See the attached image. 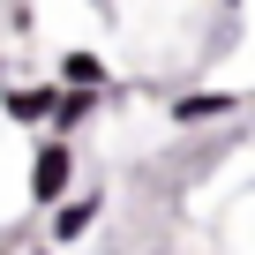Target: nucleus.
Instances as JSON below:
<instances>
[{
  "instance_id": "obj_1",
  "label": "nucleus",
  "mask_w": 255,
  "mask_h": 255,
  "mask_svg": "<svg viewBox=\"0 0 255 255\" xmlns=\"http://www.w3.org/2000/svg\"><path fill=\"white\" fill-rule=\"evenodd\" d=\"M68 188H75V143H60V135H38V150H30V180H23L30 210H53Z\"/></svg>"
},
{
  "instance_id": "obj_2",
  "label": "nucleus",
  "mask_w": 255,
  "mask_h": 255,
  "mask_svg": "<svg viewBox=\"0 0 255 255\" xmlns=\"http://www.w3.org/2000/svg\"><path fill=\"white\" fill-rule=\"evenodd\" d=\"M98 218H105V188H68V195L45 210V248H75V240H90Z\"/></svg>"
},
{
  "instance_id": "obj_3",
  "label": "nucleus",
  "mask_w": 255,
  "mask_h": 255,
  "mask_svg": "<svg viewBox=\"0 0 255 255\" xmlns=\"http://www.w3.org/2000/svg\"><path fill=\"white\" fill-rule=\"evenodd\" d=\"M248 98L240 90H180V98H165V120L173 128H210V120H233Z\"/></svg>"
},
{
  "instance_id": "obj_4",
  "label": "nucleus",
  "mask_w": 255,
  "mask_h": 255,
  "mask_svg": "<svg viewBox=\"0 0 255 255\" xmlns=\"http://www.w3.org/2000/svg\"><path fill=\"white\" fill-rule=\"evenodd\" d=\"M53 98H60V83H8V90H0V113H8L15 128H38V135H45Z\"/></svg>"
},
{
  "instance_id": "obj_5",
  "label": "nucleus",
  "mask_w": 255,
  "mask_h": 255,
  "mask_svg": "<svg viewBox=\"0 0 255 255\" xmlns=\"http://www.w3.org/2000/svg\"><path fill=\"white\" fill-rule=\"evenodd\" d=\"M53 83H60V90H113V68H105V53L68 45V53H60V68H53Z\"/></svg>"
},
{
  "instance_id": "obj_6",
  "label": "nucleus",
  "mask_w": 255,
  "mask_h": 255,
  "mask_svg": "<svg viewBox=\"0 0 255 255\" xmlns=\"http://www.w3.org/2000/svg\"><path fill=\"white\" fill-rule=\"evenodd\" d=\"M98 105H105V90H60V98H53V113H45V135L75 143V128H83V120H98Z\"/></svg>"
},
{
  "instance_id": "obj_7",
  "label": "nucleus",
  "mask_w": 255,
  "mask_h": 255,
  "mask_svg": "<svg viewBox=\"0 0 255 255\" xmlns=\"http://www.w3.org/2000/svg\"><path fill=\"white\" fill-rule=\"evenodd\" d=\"M23 255H60V248H45V240H38V248H23Z\"/></svg>"
},
{
  "instance_id": "obj_8",
  "label": "nucleus",
  "mask_w": 255,
  "mask_h": 255,
  "mask_svg": "<svg viewBox=\"0 0 255 255\" xmlns=\"http://www.w3.org/2000/svg\"><path fill=\"white\" fill-rule=\"evenodd\" d=\"M218 8H240V0H218Z\"/></svg>"
}]
</instances>
